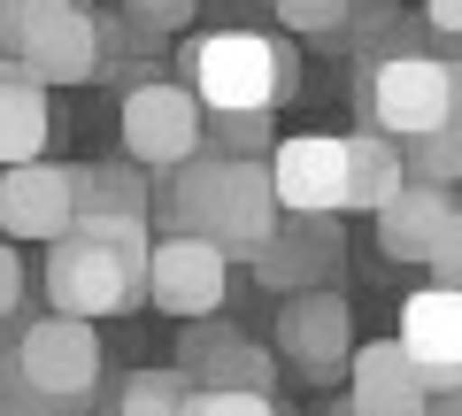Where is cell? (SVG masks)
<instances>
[{"mask_svg": "<svg viewBox=\"0 0 462 416\" xmlns=\"http://www.w3.org/2000/svg\"><path fill=\"white\" fill-rule=\"evenodd\" d=\"M147 217H78L47 254V300L69 317H124L147 300Z\"/></svg>", "mask_w": 462, "mask_h": 416, "instance_id": "cell-1", "label": "cell"}, {"mask_svg": "<svg viewBox=\"0 0 462 416\" xmlns=\"http://www.w3.org/2000/svg\"><path fill=\"white\" fill-rule=\"evenodd\" d=\"M278 178L263 154H224L200 147L193 162H178V193H170V232H208L224 254H247L278 232Z\"/></svg>", "mask_w": 462, "mask_h": 416, "instance_id": "cell-2", "label": "cell"}, {"mask_svg": "<svg viewBox=\"0 0 462 416\" xmlns=\"http://www.w3.org/2000/svg\"><path fill=\"white\" fill-rule=\"evenodd\" d=\"M0 385L16 401H32L39 416L85 409V401L100 393V332H93V317H69V309L32 317L8 339V355H0Z\"/></svg>", "mask_w": 462, "mask_h": 416, "instance_id": "cell-3", "label": "cell"}, {"mask_svg": "<svg viewBox=\"0 0 462 416\" xmlns=\"http://www.w3.org/2000/svg\"><path fill=\"white\" fill-rule=\"evenodd\" d=\"M185 85L200 93L208 116H231V108H278V100L300 93V54L278 47L263 32H208L185 47Z\"/></svg>", "mask_w": 462, "mask_h": 416, "instance_id": "cell-4", "label": "cell"}, {"mask_svg": "<svg viewBox=\"0 0 462 416\" xmlns=\"http://www.w3.org/2000/svg\"><path fill=\"white\" fill-rule=\"evenodd\" d=\"M0 54H16L47 85H85L100 78L108 32H100L93 0H0Z\"/></svg>", "mask_w": 462, "mask_h": 416, "instance_id": "cell-5", "label": "cell"}, {"mask_svg": "<svg viewBox=\"0 0 462 416\" xmlns=\"http://www.w3.org/2000/svg\"><path fill=\"white\" fill-rule=\"evenodd\" d=\"M363 116H370V132H385V139L439 132L447 124V62L439 54H416V47L378 54V62L363 69Z\"/></svg>", "mask_w": 462, "mask_h": 416, "instance_id": "cell-6", "label": "cell"}, {"mask_svg": "<svg viewBox=\"0 0 462 416\" xmlns=\"http://www.w3.org/2000/svg\"><path fill=\"white\" fill-rule=\"evenodd\" d=\"M116 132H124V154L147 170H178L208 147V108H200L193 85H132L124 108H116Z\"/></svg>", "mask_w": 462, "mask_h": 416, "instance_id": "cell-7", "label": "cell"}, {"mask_svg": "<svg viewBox=\"0 0 462 416\" xmlns=\"http://www.w3.org/2000/svg\"><path fill=\"white\" fill-rule=\"evenodd\" d=\"M224 293H231V254L216 247L208 232H170V239H154V254H147V300L162 309V317H216L224 309Z\"/></svg>", "mask_w": 462, "mask_h": 416, "instance_id": "cell-8", "label": "cell"}, {"mask_svg": "<svg viewBox=\"0 0 462 416\" xmlns=\"http://www.w3.org/2000/svg\"><path fill=\"white\" fill-rule=\"evenodd\" d=\"M278 355L309 378H339L355 363V309L331 285H300L278 300Z\"/></svg>", "mask_w": 462, "mask_h": 416, "instance_id": "cell-9", "label": "cell"}, {"mask_svg": "<svg viewBox=\"0 0 462 416\" xmlns=\"http://www.w3.org/2000/svg\"><path fill=\"white\" fill-rule=\"evenodd\" d=\"M401 355L424 393H462V285L431 278L401 300Z\"/></svg>", "mask_w": 462, "mask_h": 416, "instance_id": "cell-10", "label": "cell"}, {"mask_svg": "<svg viewBox=\"0 0 462 416\" xmlns=\"http://www.w3.org/2000/svg\"><path fill=\"white\" fill-rule=\"evenodd\" d=\"M285 217H346V139L331 132H293L270 154Z\"/></svg>", "mask_w": 462, "mask_h": 416, "instance_id": "cell-11", "label": "cell"}, {"mask_svg": "<svg viewBox=\"0 0 462 416\" xmlns=\"http://www.w3.org/2000/svg\"><path fill=\"white\" fill-rule=\"evenodd\" d=\"M78 224V170L62 162H8L0 170V232L8 239H62Z\"/></svg>", "mask_w": 462, "mask_h": 416, "instance_id": "cell-12", "label": "cell"}, {"mask_svg": "<svg viewBox=\"0 0 462 416\" xmlns=\"http://www.w3.org/2000/svg\"><path fill=\"white\" fill-rule=\"evenodd\" d=\"M331 416H431V393L416 385L401 339L355 347V363H346V409H331Z\"/></svg>", "mask_w": 462, "mask_h": 416, "instance_id": "cell-13", "label": "cell"}, {"mask_svg": "<svg viewBox=\"0 0 462 416\" xmlns=\"http://www.w3.org/2000/svg\"><path fill=\"white\" fill-rule=\"evenodd\" d=\"M178 370H185L193 385H254V393L278 385V363H270L254 339H239L231 324H216V317H185Z\"/></svg>", "mask_w": 462, "mask_h": 416, "instance_id": "cell-14", "label": "cell"}, {"mask_svg": "<svg viewBox=\"0 0 462 416\" xmlns=\"http://www.w3.org/2000/svg\"><path fill=\"white\" fill-rule=\"evenodd\" d=\"M331 263H339L331 217H278V232L254 247V285H270V293H300V285H316Z\"/></svg>", "mask_w": 462, "mask_h": 416, "instance_id": "cell-15", "label": "cell"}, {"mask_svg": "<svg viewBox=\"0 0 462 416\" xmlns=\"http://www.w3.org/2000/svg\"><path fill=\"white\" fill-rule=\"evenodd\" d=\"M447 217H455V193L431 178H401V193L378 208V247L393 254V263H431V247H439Z\"/></svg>", "mask_w": 462, "mask_h": 416, "instance_id": "cell-16", "label": "cell"}, {"mask_svg": "<svg viewBox=\"0 0 462 416\" xmlns=\"http://www.w3.org/2000/svg\"><path fill=\"white\" fill-rule=\"evenodd\" d=\"M47 139H54L47 78H32L16 54H0V170H8V162H32Z\"/></svg>", "mask_w": 462, "mask_h": 416, "instance_id": "cell-17", "label": "cell"}, {"mask_svg": "<svg viewBox=\"0 0 462 416\" xmlns=\"http://www.w3.org/2000/svg\"><path fill=\"white\" fill-rule=\"evenodd\" d=\"M401 139H385V132H355L346 139V208H370L378 217L385 200L401 193Z\"/></svg>", "mask_w": 462, "mask_h": 416, "instance_id": "cell-18", "label": "cell"}, {"mask_svg": "<svg viewBox=\"0 0 462 416\" xmlns=\"http://www.w3.org/2000/svg\"><path fill=\"white\" fill-rule=\"evenodd\" d=\"M185 393H193V378H185L178 363L170 370H132V378L108 393V416H178Z\"/></svg>", "mask_w": 462, "mask_h": 416, "instance_id": "cell-19", "label": "cell"}, {"mask_svg": "<svg viewBox=\"0 0 462 416\" xmlns=\"http://www.w3.org/2000/svg\"><path fill=\"white\" fill-rule=\"evenodd\" d=\"M147 208L154 200H147V185L132 170H116V162L78 170V217H147Z\"/></svg>", "mask_w": 462, "mask_h": 416, "instance_id": "cell-20", "label": "cell"}, {"mask_svg": "<svg viewBox=\"0 0 462 416\" xmlns=\"http://www.w3.org/2000/svg\"><path fill=\"white\" fill-rule=\"evenodd\" d=\"M401 170H409V178H431V185H462V124L447 116L439 132L401 139Z\"/></svg>", "mask_w": 462, "mask_h": 416, "instance_id": "cell-21", "label": "cell"}, {"mask_svg": "<svg viewBox=\"0 0 462 416\" xmlns=\"http://www.w3.org/2000/svg\"><path fill=\"white\" fill-rule=\"evenodd\" d=\"M178 416H285V409L270 393H254V385H193Z\"/></svg>", "mask_w": 462, "mask_h": 416, "instance_id": "cell-22", "label": "cell"}, {"mask_svg": "<svg viewBox=\"0 0 462 416\" xmlns=\"http://www.w3.org/2000/svg\"><path fill=\"white\" fill-rule=\"evenodd\" d=\"M270 116L278 108H231V116H208V132L224 154H270Z\"/></svg>", "mask_w": 462, "mask_h": 416, "instance_id": "cell-23", "label": "cell"}, {"mask_svg": "<svg viewBox=\"0 0 462 416\" xmlns=\"http://www.w3.org/2000/svg\"><path fill=\"white\" fill-rule=\"evenodd\" d=\"M278 16L293 32H339L346 23V0H278Z\"/></svg>", "mask_w": 462, "mask_h": 416, "instance_id": "cell-24", "label": "cell"}, {"mask_svg": "<svg viewBox=\"0 0 462 416\" xmlns=\"http://www.w3.org/2000/svg\"><path fill=\"white\" fill-rule=\"evenodd\" d=\"M124 8H132L139 32H178V23H193L200 0H124Z\"/></svg>", "mask_w": 462, "mask_h": 416, "instance_id": "cell-25", "label": "cell"}, {"mask_svg": "<svg viewBox=\"0 0 462 416\" xmlns=\"http://www.w3.org/2000/svg\"><path fill=\"white\" fill-rule=\"evenodd\" d=\"M431 278H439V285H462V208H455V217H447V232H439V247H431Z\"/></svg>", "mask_w": 462, "mask_h": 416, "instance_id": "cell-26", "label": "cell"}, {"mask_svg": "<svg viewBox=\"0 0 462 416\" xmlns=\"http://www.w3.org/2000/svg\"><path fill=\"white\" fill-rule=\"evenodd\" d=\"M16 300H23V263L0 247V317H16Z\"/></svg>", "mask_w": 462, "mask_h": 416, "instance_id": "cell-27", "label": "cell"}, {"mask_svg": "<svg viewBox=\"0 0 462 416\" xmlns=\"http://www.w3.org/2000/svg\"><path fill=\"white\" fill-rule=\"evenodd\" d=\"M424 23L439 39H462V0H424Z\"/></svg>", "mask_w": 462, "mask_h": 416, "instance_id": "cell-28", "label": "cell"}, {"mask_svg": "<svg viewBox=\"0 0 462 416\" xmlns=\"http://www.w3.org/2000/svg\"><path fill=\"white\" fill-rule=\"evenodd\" d=\"M447 116L462 124V62H447Z\"/></svg>", "mask_w": 462, "mask_h": 416, "instance_id": "cell-29", "label": "cell"}, {"mask_svg": "<svg viewBox=\"0 0 462 416\" xmlns=\"http://www.w3.org/2000/svg\"><path fill=\"white\" fill-rule=\"evenodd\" d=\"M431 416H462V393H431Z\"/></svg>", "mask_w": 462, "mask_h": 416, "instance_id": "cell-30", "label": "cell"}, {"mask_svg": "<svg viewBox=\"0 0 462 416\" xmlns=\"http://www.w3.org/2000/svg\"><path fill=\"white\" fill-rule=\"evenodd\" d=\"M0 416H39L32 401H16V393H0Z\"/></svg>", "mask_w": 462, "mask_h": 416, "instance_id": "cell-31", "label": "cell"}]
</instances>
